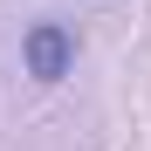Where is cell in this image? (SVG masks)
Listing matches in <instances>:
<instances>
[{"label": "cell", "instance_id": "1", "mask_svg": "<svg viewBox=\"0 0 151 151\" xmlns=\"http://www.w3.org/2000/svg\"><path fill=\"white\" fill-rule=\"evenodd\" d=\"M21 62H28V76H35V83H62V76H69V62H76V35L62 28V21H35V28H28V41H21Z\"/></svg>", "mask_w": 151, "mask_h": 151}]
</instances>
